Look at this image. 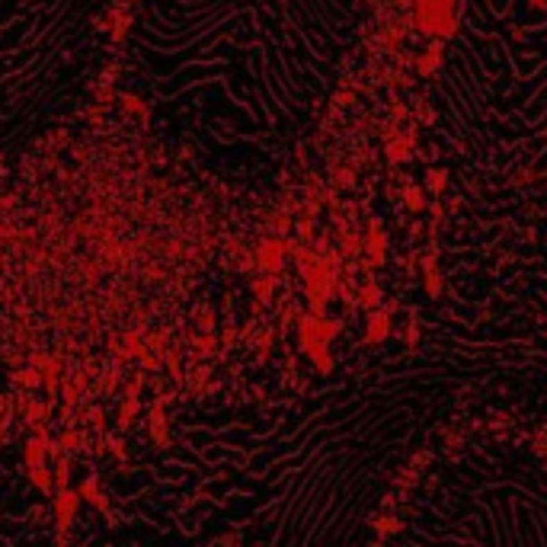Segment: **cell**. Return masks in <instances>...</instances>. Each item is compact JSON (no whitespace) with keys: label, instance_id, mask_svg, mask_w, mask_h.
<instances>
[{"label":"cell","instance_id":"cell-2","mask_svg":"<svg viewBox=\"0 0 547 547\" xmlns=\"http://www.w3.org/2000/svg\"><path fill=\"white\" fill-rule=\"evenodd\" d=\"M432 138L458 160L503 166L547 154V10L531 0H464L429 96Z\"/></svg>","mask_w":547,"mask_h":547},{"label":"cell","instance_id":"cell-1","mask_svg":"<svg viewBox=\"0 0 547 547\" xmlns=\"http://www.w3.org/2000/svg\"><path fill=\"white\" fill-rule=\"evenodd\" d=\"M368 0H132L119 74L154 132L218 173H259L314 132Z\"/></svg>","mask_w":547,"mask_h":547}]
</instances>
